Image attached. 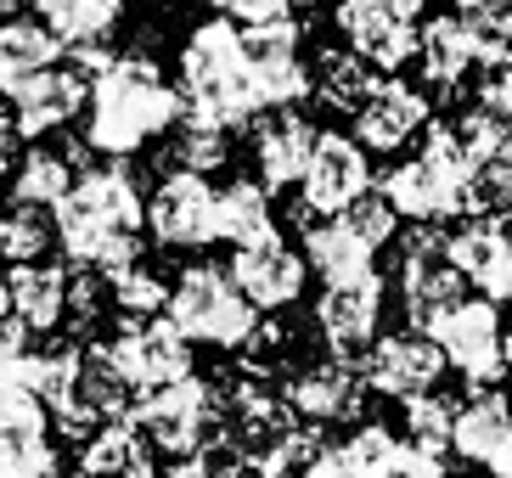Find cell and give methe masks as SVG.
I'll use <instances>...</instances> for the list:
<instances>
[{"label":"cell","mask_w":512,"mask_h":478,"mask_svg":"<svg viewBox=\"0 0 512 478\" xmlns=\"http://www.w3.org/2000/svg\"><path fill=\"white\" fill-rule=\"evenodd\" d=\"M377 327H383V276H366V282L349 287H327L316 304V332L327 344L332 360H355L361 366L366 349L377 344Z\"/></svg>","instance_id":"cell-17"},{"label":"cell","mask_w":512,"mask_h":478,"mask_svg":"<svg viewBox=\"0 0 512 478\" xmlns=\"http://www.w3.org/2000/svg\"><path fill=\"white\" fill-rule=\"evenodd\" d=\"M344 456L361 467V478H445V462H439V456L417 450L411 439H394L389 428H377V422H366V428H355V434L344 439Z\"/></svg>","instance_id":"cell-25"},{"label":"cell","mask_w":512,"mask_h":478,"mask_svg":"<svg viewBox=\"0 0 512 478\" xmlns=\"http://www.w3.org/2000/svg\"><path fill=\"white\" fill-rule=\"evenodd\" d=\"M428 90L406 85V79H383L372 90V102L355 113V147L361 152H400L406 141L428 135Z\"/></svg>","instance_id":"cell-21"},{"label":"cell","mask_w":512,"mask_h":478,"mask_svg":"<svg viewBox=\"0 0 512 478\" xmlns=\"http://www.w3.org/2000/svg\"><path fill=\"white\" fill-rule=\"evenodd\" d=\"M158 6H164V0H158Z\"/></svg>","instance_id":"cell-49"},{"label":"cell","mask_w":512,"mask_h":478,"mask_svg":"<svg viewBox=\"0 0 512 478\" xmlns=\"http://www.w3.org/2000/svg\"><path fill=\"white\" fill-rule=\"evenodd\" d=\"M242 51H248V74H254L259 107L271 113H293L310 96V62H304V29L293 17L282 23H254L242 29Z\"/></svg>","instance_id":"cell-10"},{"label":"cell","mask_w":512,"mask_h":478,"mask_svg":"<svg viewBox=\"0 0 512 478\" xmlns=\"http://www.w3.org/2000/svg\"><path fill=\"white\" fill-rule=\"evenodd\" d=\"M361 197H372V164L355 147V135L321 130L310 169L299 180V214L304 220H344Z\"/></svg>","instance_id":"cell-9"},{"label":"cell","mask_w":512,"mask_h":478,"mask_svg":"<svg viewBox=\"0 0 512 478\" xmlns=\"http://www.w3.org/2000/svg\"><path fill=\"white\" fill-rule=\"evenodd\" d=\"M0 478H57L51 411L23 389V377L0 383Z\"/></svg>","instance_id":"cell-13"},{"label":"cell","mask_w":512,"mask_h":478,"mask_svg":"<svg viewBox=\"0 0 512 478\" xmlns=\"http://www.w3.org/2000/svg\"><path fill=\"white\" fill-rule=\"evenodd\" d=\"M484 473H490V478H512V439H507V445L496 450V462L484 467Z\"/></svg>","instance_id":"cell-45"},{"label":"cell","mask_w":512,"mask_h":478,"mask_svg":"<svg viewBox=\"0 0 512 478\" xmlns=\"http://www.w3.org/2000/svg\"><path fill=\"white\" fill-rule=\"evenodd\" d=\"M501 355H507V366H512V327H507V338H501Z\"/></svg>","instance_id":"cell-48"},{"label":"cell","mask_w":512,"mask_h":478,"mask_svg":"<svg viewBox=\"0 0 512 478\" xmlns=\"http://www.w3.org/2000/svg\"><path fill=\"white\" fill-rule=\"evenodd\" d=\"M445 248H451L456 270L479 287V299L512 304V214L507 209L462 220L456 231H445Z\"/></svg>","instance_id":"cell-14"},{"label":"cell","mask_w":512,"mask_h":478,"mask_svg":"<svg viewBox=\"0 0 512 478\" xmlns=\"http://www.w3.org/2000/svg\"><path fill=\"white\" fill-rule=\"evenodd\" d=\"M209 6H214L220 17H231V6H237V0H209Z\"/></svg>","instance_id":"cell-47"},{"label":"cell","mask_w":512,"mask_h":478,"mask_svg":"<svg viewBox=\"0 0 512 478\" xmlns=\"http://www.w3.org/2000/svg\"><path fill=\"white\" fill-rule=\"evenodd\" d=\"M321 130L304 119L299 107L293 113H271V119L259 124L254 135V164H259V186L265 192H287V186H299L304 169H310V152H316Z\"/></svg>","instance_id":"cell-22"},{"label":"cell","mask_w":512,"mask_h":478,"mask_svg":"<svg viewBox=\"0 0 512 478\" xmlns=\"http://www.w3.org/2000/svg\"><path fill=\"white\" fill-rule=\"evenodd\" d=\"M51 237H57V220L46 209H12L0 214V259H12V265H34V259H46Z\"/></svg>","instance_id":"cell-36"},{"label":"cell","mask_w":512,"mask_h":478,"mask_svg":"<svg viewBox=\"0 0 512 478\" xmlns=\"http://www.w3.org/2000/svg\"><path fill=\"white\" fill-rule=\"evenodd\" d=\"M74 180H79V169L68 164V152H57V147L40 141V147H29L23 158H17V169H12V203L57 214L62 197L74 192Z\"/></svg>","instance_id":"cell-31"},{"label":"cell","mask_w":512,"mask_h":478,"mask_svg":"<svg viewBox=\"0 0 512 478\" xmlns=\"http://www.w3.org/2000/svg\"><path fill=\"white\" fill-rule=\"evenodd\" d=\"M507 400H512V394H507Z\"/></svg>","instance_id":"cell-50"},{"label":"cell","mask_w":512,"mask_h":478,"mask_svg":"<svg viewBox=\"0 0 512 478\" xmlns=\"http://www.w3.org/2000/svg\"><path fill=\"white\" fill-rule=\"evenodd\" d=\"M102 304H113L107 299V276H96V270H74V282H68V321H62V327L74 332V338L96 332Z\"/></svg>","instance_id":"cell-39"},{"label":"cell","mask_w":512,"mask_h":478,"mask_svg":"<svg viewBox=\"0 0 512 478\" xmlns=\"http://www.w3.org/2000/svg\"><path fill=\"white\" fill-rule=\"evenodd\" d=\"M422 338L445 355V366H451L456 377H467L473 389H490V383H501V372H507V355H501V315L490 299H456L445 304V310H434L428 321H417Z\"/></svg>","instance_id":"cell-7"},{"label":"cell","mask_w":512,"mask_h":478,"mask_svg":"<svg viewBox=\"0 0 512 478\" xmlns=\"http://www.w3.org/2000/svg\"><path fill=\"white\" fill-rule=\"evenodd\" d=\"M473 186H479V203H496V209H512V141L490 158V164L473 169Z\"/></svg>","instance_id":"cell-40"},{"label":"cell","mask_w":512,"mask_h":478,"mask_svg":"<svg viewBox=\"0 0 512 478\" xmlns=\"http://www.w3.org/2000/svg\"><path fill=\"white\" fill-rule=\"evenodd\" d=\"M377 85H383V74H377L372 62H361L355 51H344V45L321 51L316 68H310V96H321L338 113H361Z\"/></svg>","instance_id":"cell-30"},{"label":"cell","mask_w":512,"mask_h":478,"mask_svg":"<svg viewBox=\"0 0 512 478\" xmlns=\"http://www.w3.org/2000/svg\"><path fill=\"white\" fill-rule=\"evenodd\" d=\"M181 85H169L164 68L147 51H119L102 79H91V113H85V147L102 158H136L147 141L181 124Z\"/></svg>","instance_id":"cell-2"},{"label":"cell","mask_w":512,"mask_h":478,"mask_svg":"<svg viewBox=\"0 0 512 478\" xmlns=\"http://www.w3.org/2000/svg\"><path fill=\"white\" fill-rule=\"evenodd\" d=\"M68 282H74V270L51 265V259L12 265V276H6V293H12V321L29 332V338H51V332L68 321Z\"/></svg>","instance_id":"cell-23"},{"label":"cell","mask_w":512,"mask_h":478,"mask_svg":"<svg viewBox=\"0 0 512 478\" xmlns=\"http://www.w3.org/2000/svg\"><path fill=\"white\" fill-rule=\"evenodd\" d=\"M484 107H490V113H496V119L512 130V68L490 74V85H484Z\"/></svg>","instance_id":"cell-43"},{"label":"cell","mask_w":512,"mask_h":478,"mask_svg":"<svg viewBox=\"0 0 512 478\" xmlns=\"http://www.w3.org/2000/svg\"><path fill=\"white\" fill-rule=\"evenodd\" d=\"M158 478H226V467H220V450H203V456H186V462H175L169 473H158Z\"/></svg>","instance_id":"cell-42"},{"label":"cell","mask_w":512,"mask_h":478,"mask_svg":"<svg viewBox=\"0 0 512 478\" xmlns=\"http://www.w3.org/2000/svg\"><path fill=\"white\" fill-rule=\"evenodd\" d=\"M304 265L316 270L327 287H349L377 276V248L349 220H316L304 225Z\"/></svg>","instance_id":"cell-24"},{"label":"cell","mask_w":512,"mask_h":478,"mask_svg":"<svg viewBox=\"0 0 512 478\" xmlns=\"http://www.w3.org/2000/svg\"><path fill=\"white\" fill-rule=\"evenodd\" d=\"M107 360H113L119 377L136 389V400L152 389L181 383V377H192V344L169 327L164 315H152V321H119V332L107 338Z\"/></svg>","instance_id":"cell-11"},{"label":"cell","mask_w":512,"mask_h":478,"mask_svg":"<svg viewBox=\"0 0 512 478\" xmlns=\"http://www.w3.org/2000/svg\"><path fill=\"white\" fill-rule=\"evenodd\" d=\"M169 287L152 265H124L107 276V299H113V310L124 315V321H152V315L169 310Z\"/></svg>","instance_id":"cell-35"},{"label":"cell","mask_w":512,"mask_h":478,"mask_svg":"<svg viewBox=\"0 0 512 478\" xmlns=\"http://www.w3.org/2000/svg\"><path fill=\"white\" fill-rule=\"evenodd\" d=\"M349 225H355V231H361L366 242H372V248H383V242H394V225H400V214L389 209V203H383V197H361V203H355V209L344 214Z\"/></svg>","instance_id":"cell-41"},{"label":"cell","mask_w":512,"mask_h":478,"mask_svg":"<svg viewBox=\"0 0 512 478\" xmlns=\"http://www.w3.org/2000/svg\"><path fill=\"white\" fill-rule=\"evenodd\" d=\"M130 422H136V434L147 439L152 450L186 462V456H203L214 439L226 434V400H220V389L203 383V377H181V383H169V389L141 394Z\"/></svg>","instance_id":"cell-6"},{"label":"cell","mask_w":512,"mask_h":478,"mask_svg":"<svg viewBox=\"0 0 512 478\" xmlns=\"http://www.w3.org/2000/svg\"><path fill=\"white\" fill-rule=\"evenodd\" d=\"M394 287H400V299L417 321L462 299L467 276L456 270L451 248H445V231H411L400 259H394Z\"/></svg>","instance_id":"cell-15"},{"label":"cell","mask_w":512,"mask_h":478,"mask_svg":"<svg viewBox=\"0 0 512 478\" xmlns=\"http://www.w3.org/2000/svg\"><path fill=\"white\" fill-rule=\"evenodd\" d=\"M164 321L186 344H209V349H242L259 332V310L242 299V287L231 282L226 265H186L181 282L169 287Z\"/></svg>","instance_id":"cell-5"},{"label":"cell","mask_w":512,"mask_h":478,"mask_svg":"<svg viewBox=\"0 0 512 478\" xmlns=\"http://www.w3.org/2000/svg\"><path fill=\"white\" fill-rule=\"evenodd\" d=\"M512 439V400L496 389H479L473 400L456 405V428H451V450L473 467H490L496 450Z\"/></svg>","instance_id":"cell-27"},{"label":"cell","mask_w":512,"mask_h":478,"mask_svg":"<svg viewBox=\"0 0 512 478\" xmlns=\"http://www.w3.org/2000/svg\"><path fill=\"white\" fill-rule=\"evenodd\" d=\"M57 242L68 265L113 276L124 265H141V225H147V197L136 192V175L124 164H91L79 169L74 192L62 197Z\"/></svg>","instance_id":"cell-1"},{"label":"cell","mask_w":512,"mask_h":478,"mask_svg":"<svg viewBox=\"0 0 512 478\" xmlns=\"http://www.w3.org/2000/svg\"><path fill=\"white\" fill-rule=\"evenodd\" d=\"M383 203L400 220L417 225H445V220H467L479 209V186H473V164L462 158L451 124H428L422 152L394 164L383 175Z\"/></svg>","instance_id":"cell-4"},{"label":"cell","mask_w":512,"mask_h":478,"mask_svg":"<svg viewBox=\"0 0 512 478\" xmlns=\"http://www.w3.org/2000/svg\"><path fill=\"white\" fill-rule=\"evenodd\" d=\"M304 276H310V265H304V254L282 231L231 254V282L242 287V299L254 304V310H287V304H299Z\"/></svg>","instance_id":"cell-19"},{"label":"cell","mask_w":512,"mask_h":478,"mask_svg":"<svg viewBox=\"0 0 512 478\" xmlns=\"http://www.w3.org/2000/svg\"><path fill=\"white\" fill-rule=\"evenodd\" d=\"M85 107H91V79L79 74L74 62H57V68L34 74L29 85L12 96V119H17V135L40 147V135H57L62 124H74Z\"/></svg>","instance_id":"cell-20"},{"label":"cell","mask_w":512,"mask_h":478,"mask_svg":"<svg viewBox=\"0 0 512 478\" xmlns=\"http://www.w3.org/2000/svg\"><path fill=\"white\" fill-rule=\"evenodd\" d=\"M79 478H158V450L136 434V422H113L79 445Z\"/></svg>","instance_id":"cell-29"},{"label":"cell","mask_w":512,"mask_h":478,"mask_svg":"<svg viewBox=\"0 0 512 478\" xmlns=\"http://www.w3.org/2000/svg\"><path fill=\"white\" fill-rule=\"evenodd\" d=\"M366 394H383V400H422L434 394V383L445 377V355H439L422 332H389L377 338L361 360Z\"/></svg>","instance_id":"cell-16"},{"label":"cell","mask_w":512,"mask_h":478,"mask_svg":"<svg viewBox=\"0 0 512 478\" xmlns=\"http://www.w3.org/2000/svg\"><path fill=\"white\" fill-rule=\"evenodd\" d=\"M17 141H23V135H17L12 107L0 102V175H12V169H17Z\"/></svg>","instance_id":"cell-44"},{"label":"cell","mask_w":512,"mask_h":478,"mask_svg":"<svg viewBox=\"0 0 512 478\" xmlns=\"http://www.w3.org/2000/svg\"><path fill=\"white\" fill-rule=\"evenodd\" d=\"M68 57L62 40L40 23V17H6L0 23V96H17L34 74H46Z\"/></svg>","instance_id":"cell-26"},{"label":"cell","mask_w":512,"mask_h":478,"mask_svg":"<svg viewBox=\"0 0 512 478\" xmlns=\"http://www.w3.org/2000/svg\"><path fill=\"white\" fill-rule=\"evenodd\" d=\"M422 12H428V0H338L332 23L344 34V51L372 62L377 74H394L417 57Z\"/></svg>","instance_id":"cell-8"},{"label":"cell","mask_w":512,"mask_h":478,"mask_svg":"<svg viewBox=\"0 0 512 478\" xmlns=\"http://www.w3.org/2000/svg\"><path fill=\"white\" fill-rule=\"evenodd\" d=\"M12 321V293H6V276H0V327Z\"/></svg>","instance_id":"cell-46"},{"label":"cell","mask_w":512,"mask_h":478,"mask_svg":"<svg viewBox=\"0 0 512 478\" xmlns=\"http://www.w3.org/2000/svg\"><path fill=\"white\" fill-rule=\"evenodd\" d=\"M276 237V209L271 192L259 180H231L220 192V242L231 248H254V242Z\"/></svg>","instance_id":"cell-33"},{"label":"cell","mask_w":512,"mask_h":478,"mask_svg":"<svg viewBox=\"0 0 512 478\" xmlns=\"http://www.w3.org/2000/svg\"><path fill=\"white\" fill-rule=\"evenodd\" d=\"M34 12L62 40V51H85V45H107L124 0H34Z\"/></svg>","instance_id":"cell-32"},{"label":"cell","mask_w":512,"mask_h":478,"mask_svg":"<svg viewBox=\"0 0 512 478\" xmlns=\"http://www.w3.org/2000/svg\"><path fill=\"white\" fill-rule=\"evenodd\" d=\"M231 158V130H220V124L209 119H192V113H181V124L169 130V147H164V164L169 175H203L209 180L214 169Z\"/></svg>","instance_id":"cell-34"},{"label":"cell","mask_w":512,"mask_h":478,"mask_svg":"<svg viewBox=\"0 0 512 478\" xmlns=\"http://www.w3.org/2000/svg\"><path fill=\"white\" fill-rule=\"evenodd\" d=\"M451 135H456V147H462V158H467L473 169L490 164V158H496V152L512 141V130L496 119V113H490V107H473V113H462V119L451 124Z\"/></svg>","instance_id":"cell-38"},{"label":"cell","mask_w":512,"mask_h":478,"mask_svg":"<svg viewBox=\"0 0 512 478\" xmlns=\"http://www.w3.org/2000/svg\"><path fill=\"white\" fill-rule=\"evenodd\" d=\"M456 405L462 400H445V394H422V400H406V439L428 456L451 450V428H456Z\"/></svg>","instance_id":"cell-37"},{"label":"cell","mask_w":512,"mask_h":478,"mask_svg":"<svg viewBox=\"0 0 512 478\" xmlns=\"http://www.w3.org/2000/svg\"><path fill=\"white\" fill-rule=\"evenodd\" d=\"M181 107L192 119H209L220 130L259 119V90L248 74V51H242V23L209 17L197 23L181 45Z\"/></svg>","instance_id":"cell-3"},{"label":"cell","mask_w":512,"mask_h":478,"mask_svg":"<svg viewBox=\"0 0 512 478\" xmlns=\"http://www.w3.org/2000/svg\"><path fill=\"white\" fill-rule=\"evenodd\" d=\"M147 231L158 248H209L220 242V192L203 175H164L147 197Z\"/></svg>","instance_id":"cell-12"},{"label":"cell","mask_w":512,"mask_h":478,"mask_svg":"<svg viewBox=\"0 0 512 478\" xmlns=\"http://www.w3.org/2000/svg\"><path fill=\"white\" fill-rule=\"evenodd\" d=\"M417 62H422V79H428V85H462V79L479 68V34H473V23L456 17V12L428 17V23H422Z\"/></svg>","instance_id":"cell-28"},{"label":"cell","mask_w":512,"mask_h":478,"mask_svg":"<svg viewBox=\"0 0 512 478\" xmlns=\"http://www.w3.org/2000/svg\"><path fill=\"white\" fill-rule=\"evenodd\" d=\"M287 411L304 422V428H327V422H349L355 411H361L366 400V377L355 360H310L304 372H293V383H287Z\"/></svg>","instance_id":"cell-18"}]
</instances>
